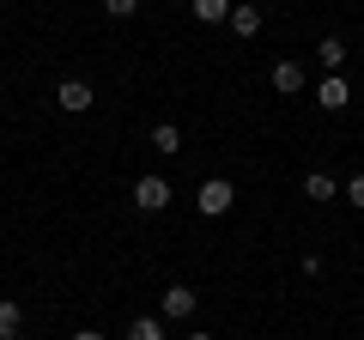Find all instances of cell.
<instances>
[{"instance_id":"1","label":"cell","mask_w":364,"mask_h":340,"mask_svg":"<svg viewBox=\"0 0 364 340\" xmlns=\"http://www.w3.org/2000/svg\"><path fill=\"white\" fill-rule=\"evenodd\" d=\"M231 201H237V188L225 183V176H207V183L195 188V207L207 213V219H219V213H231Z\"/></svg>"},{"instance_id":"2","label":"cell","mask_w":364,"mask_h":340,"mask_svg":"<svg viewBox=\"0 0 364 340\" xmlns=\"http://www.w3.org/2000/svg\"><path fill=\"white\" fill-rule=\"evenodd\" d=\"M170 195H176V188H170L164 176H140V183H134V207H140V213H164Z\"/></svg>"},{"instance_id":"3","label":"cell","mask_w":364,"mask_h":340,"mask_svg":"<svg viewBox=\"0 0 364 340\" xmlns=\"http://www.w3.org/2000/svg\"><path fill=\"white\" fill-rule=\"evenodd\" d=\"M55 104H61L67 116H85V110L97 104V92H91L85 79H61V85H55Z\"/></svg>"},{"instance_id":"4","label":"cell","mask_w":364,"mask_h":340,"mask_svg":"<svg viewBox=\"0 0 364 340\" xmlns=\"http://www.w3.org/2000/svg\"><path fill=\"white\" fill-rule=\"evenodd\" d=\"M316 104H322L328 116H340V110L352 104V85H346L340 73H322V85H316Z\"/></svg>"},{"instance_id":"5","label":"cell","mask_w":364,"mask_h":340,"mask_svg":"<svg viewBox=\"0 0 364 340\" xmlns=\"http://www.w3.org/2000/svg\"><path fill=\"white\" fill-rule=\"evenodd\" d=\"M195 292H188V286H170L164 292V304H158V310H164V322H188V316H195Z\"/></svg>"},{"instance_id":"6","label":"cell","mask_w":364,"mask_h":340,"mask_svg":"<svg viewBox=\"0 0 364 340\" xmlns=\"http://www.w3.org/2000/svg\"><path fill=\"white\" fill-rule=\"evenodd\" d=\"M273 92H279V97H291V92H304V67L298 61H273Z\"/></svg>"},{"instance_id":"7","label":"cell","mask_w":364,"mask_h":340,"mask_svg":"<svg viewBox=\"0 0 364 340\" xmlns=\"http://www.w3.org/2000/svg\"><path fill=\"white\" fill-rule=\"evenodd\" d=\"M304 195H310L316 207H328V201L340 195V183H334V176H328V170H310V176H304Z\"/></svg>"},{"instance_id":"8","label":"cell","mask_w":364,"mask_h":340,"mask_svg":"<svg viewBox=\"0 0 364 340\" xmlns=\"http://www.w3.org/2000/svg\"><path fill=\"white\" fill-rule=\"evenodd\" d=\"M225 25H231L237 37H255V31H261V6H249V0H237V6H231V18H225Z\"/></svg>"},{"instance_id":"9","label":"cell","mask_w":364,"mask_h":340,"mask_svg":"<svg viewBox=\"0 0 364 340\" xmlns=\"http://www.w3.org/2000/svg\"><path fill=\"white\" fill-rule=\"evenodd\" d=\"M152 152L158 158H176L182 152V128H176V122H158V128H152Z\"/></svg>"},{"instance_id":"10","label":"cell","mask_w":364,"mask_h":340,"mask_svg":"<svg viewBox=\"0 0 364 340\" xmlns=\"http://www.w3.org/2000/svg\"><path fill=\"white\" fill-rule=\"evenodd\" d=\"M316 61H322V73H340V67H346V43L322 37V43H316Z\"/></svg>"},{"instance_id":"11","label":"cell","mask_w":364,"mask_h":340,"mask_svg":"<svg viewBox=\"0 0 364 340\" xmlns=\"http://www.w3.org/2000/svg\"><path fill=\"white\" fill-rule=\"evenodd\" d=\"M231 6H237V0H195V18H200V25H225Z\"/></svg>"},{"instance_id":"12","label":"cell","mask_w":364,"mask_h":340,"mask_svg":"<svg viewBox=\"0 0 364 340\" xmlns=\"http://www.w3.org/2000/svg\"><path fill=\"white\" fill-rule=\"evenodd\" d=\"M18 328H25V310L13 298H0V340H18Z\"/></svg>"},{"instance_id":"13","label":"cell","mask_w":364,"mask_h":340,"mask_svg":"<svg viewBox=\"0 0 364 340\" xmlns=\"http://www.w3.org/2000/svg\"><path fill=\"white\" fill-rule=\"evenodd\" d=\"M128 340H164V322H158V316H134V322H128Z\"/></svg>"},{"instance_id":"14","label":"cell","mask_w":364,"mask_h":340,"mask_svg":"<svg viewBox=\"0 0 364 340\" xmlns=\"http://www.w3.org/2000/svg\"><path fill=\"white\" fill-rule=\"evenodd\" d=\"M104 13L109 18H134V13H140V0H104Z\"/></svg>"},{"instance_id":"15","label":"cell","mask_w":364,"mask_h":340,"mask_svg":"<svg viewBox=\"0 0 364 340\" xmlns=\"http://www.w3.org/2000/svg\"><path fill=\"white\" fill-rule=\"evenodd\" d=\"M340 195H346V201H352V207H364V176H352V183H346V188H340Z\"/></svg>"},{"instance_id":"16","label":"cell","mask_w":364,"mask_h":340,"mask_svg":"<svg viewBox=\"0 0 364 340\" xmlns=\"http://www.w3.org/2000/svg\"><path fill=\"white\" fill-rule=\"evenodd\" d=\"M73 340H104V334H97V328H79V334Z\"/></svg>"},{"instance_id":"17","label":"cell","mask_w":364,"mask_h":340,"mask_svg":"<svg viewBox=\"0 0 364 340\" xmlns=\"http://www.w3.org/2000/svg\"><path fill=\"white\" fill-rule=\"evenodd\" d=\"M182 340H213V334H182Z\"/></svg>"},{"instance_id":"18","label":"cell","mask_w":364,"mask_h":340,"mask_svg":"<svg viewBox=\"0 0 364 340\" xmlns=\"http://www.w3.org/2000/svg\"><path fill=\"white\" fill-rule=\"evenodd\" d=\"M0 6H6V0H0Z\"/></svg>"}]
</instances>
